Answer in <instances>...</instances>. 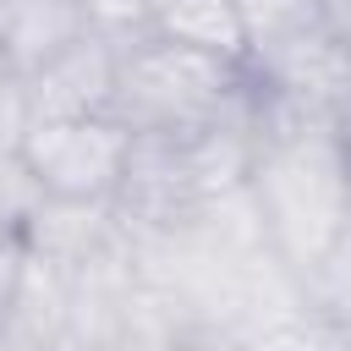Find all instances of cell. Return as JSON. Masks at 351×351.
Listing matches in <instances>:
<instances>
[{"label":"cell","instance_id":"2","mask_svg":"<svg viewBox=\"0 0 351 351\" xmlns=\"http://www.w3.org/2000/svg\"><path fill=\"white\" fill-rule=\"evenodd\" d=\"M252 110L258 82L247 66L165 44L154 33L121 49L110 115L137 137H197L230 121H252Z\"/></svg>","mask_w":351,"mask_h":351},{"label":"cell","instance_id":"13","mask_svg":"<svg viewBox=\"0 0 351 351\" xmlns=\"http://www.w3.org/2000/svg\"><path fill=\"white\" fill-rule=\"evenodd\" d=\"M340 351H351V335H340Z\"/></svg>","mask_w":351,"mask_h":351},{"label":"cell","instance_id":"7","mask_svg":"<svg viewBox=\"0 0 351 351\" xmlns=\"http://www.w3.org/2000/svg\"><path fill=\"white\" fill-rule=\"evenodd\" d=\"M148 33L165 38V44H181V49H197V55H214V60L252 71V49H247V33H241V16H236L230 0H154Z\"/></svg>","mask_w":351,"mask_h":351},{"label":"cell","instance_id":"3","mask_svg":"<svg viewBox=\"0 0 351 351\" xmlns=\"http://www.w3.org/2000/svg\"><path fill=\"white\" fill-rule=\"evenodd\" d=\"M137 132L121 126L115 115H88V121H44L27 132L22 159L44 181L55 203H115L126 181Z\"/></svg>","mask_w":351,"mask_h":351},{"label":"cell","instance_id":"8","mask_svg":"<svg viewBox=\"0 0 351 351\" xmlns=\"http://www.w3.org/2000/svg\"><path fill=\"white\" fill-rule=\"evenodd\" d=\"M230 5L241 16L252 60H263L280 44H291V38H302V33L318 27V0H230Z\"/></svg>","mask_w":351,"mask_h":351},{"label":"cell","instance_id":"10","mask_svg":"<svg viewBox=\"0 0 351 351\" xmlns=\"http://www.w3.org/2000/svg\"><path fill=\"white\" fill-rule=\"evenodd\" d=\"M27 132H33L27 82H22V77H5V82H0V154H22Z\"/></svg>","mask_w":351,"mask_h":351},{"label":"cell","instance_id":"6","mask_svg":"<svg viewBox=\"0 0 351 351\" xmlns=\"http://www.w3.org/2000/svg\"><path fill=\"white\" fill-rule=\"evenodd\" d=\"M82 33H93L82 0H0V49L16 77H33Z\"/></svg>","mask_w":351,"mask_h":351},{"label":"cell","instance_id":"5","mask_svg":"<svg viewBox=\"0 0 351 351\" xmlns=\"http://www.w3.org/2000/svg\"><path fill=\"white\" fill-rule=\"evenodd\" d=\"M115 71H121V44L99 38V33H82L49 66H38L33 77H22L27 82V104H33V126L110 115V104H115Z\"/></svg>","mask_w":351,"mask_h":351},{"label":"cell","instance_id":"14","mask_svg":"<svg viewBox=\"0 0 351 351\" xmlns=\"http://www.w3.org/2000/svg\"><path fill=\"white\" fill-rule=\"evenodd\" d=\"M346 137H351V126H346Z\"/></svg>","mask_w":351,"mask_h":351},{"label":"cell","instance_id":"4","mask_svg":"<svg viewBox=\"0 0 351 351\" xmlns=\"http://www.w3.org/2000/svg\"><path fill=\"white\" fill-rule=\"evenodd\" d=\"M252 82L263 93L307 110V115H324L335 126H351V55L324 27L280 44L263 60H252Z\"/></svg>","mask_w":351,"mask_h":351},{"label":"cell","instance_id":"9","mask_svg":"<svg viewBox=\"0 0 351 351\" xmlns=\"http://www.w3.org/2000/svg\"><path fill=\"white\" fill-rule=\"evenodd\" d=\"M44 208H49V192L33 176V165L22 154H0V230L27 236Z\"/></svg>","mask_w":351,"mask_h":351},{"label":"cell","instance_id":"11","mask_svg":"<svg viewBox=\"0 0 351 351\" xmlns=\"http://www.w3.org/2000/svg\"><path fill=\"white\" fill-rule=\"evenodd\" d=\"M22 269H27V241L11 236V230H0V324L11 313V296L22 285Z\"/></svg>","mask_w":351,"mask_h":351},{"label":"cell","instance_id":"12","mask_svg":"<svg viewBox=\"0 0 351 351\" xmlns=\"http://www.w3.org/2000/svg\"><path fill=\"white\" fill-rule=\"evenodd\" d=\"M318 27L351 55V0H318Z\"/></svg>","mask_w":351,"mask_h":351},{"label":"cell","instance_id":"1","mask_svg":"<svg viewBox=\"0 0 351 351\" xmlns=\"http://www.w3.org/2000/svg\"><path fill=\"white\" fill-rule=\"evenodd\" d=\"M247 197L307 307L351 335V137L258 88Z\"/></svg>","mask_w":351,"mask_h":351}]
</instances>
